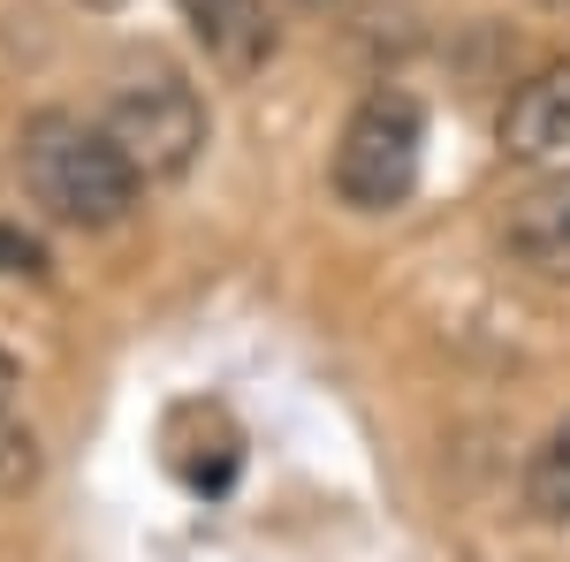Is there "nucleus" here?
<instances>
[{"instance_id": "obj_1", "label": "nucleus", "mask_w": 570, "mask_h": 562, "mask_svg": "<svg viewBox=\"0 0 570 562\" xmlns=\"http://www.w3.org/2000/svg\"><path fill=\"white\" fill-rule=\"evenodd\" d=\"M16 175H23V198L53 228H85V236L122 228L145 198V175L122 160V145L69 107H39L16 130Z\"/></svg>"}, {"instance_id": "obj_2", "label": "nucleus", "mask_w": 570, "mask_h": 562, "mask_svg": "<svg viewBox=\"0 0 570 562\" xmlns=\"http://www.w3.org/2000/svg\"><path fill=\"white\" fill-rule=\"evenodd\" d=\"M419 168H426V107H419V91L373 85L351 107L343 137H335V160H327L335 198L351 214H395L419 190Z\"/></svg>"}, {"instance_id": "obj_3", "label": "nucleus", "mask_w": 570, "mask_h": 562, "mask_svg": "<svg viewBox=\"0 0 570 562\" xmlns=\"http://www.w3.org/2000/svg\"><path fill=\"white\" fill-rule=\"evenodd\" d=\"M99 130L122 145V160H130L145 183H176V175L198 168V152H206V99L198 85L168 69V61H153V69H130L115 99L99 107Z\"/></svg>"}, {"instance_id": "obj_4", "label": "nucleus", "mask_w": 570, "mask_h": 562, "mask_svg": "<svg viewBox=\"0 0 570 562\" xmlns=\"http://www.w3.org/2000/svg\"><path fill=\"white\" fill-rule=\"evenodd\" d=\"M502 160L548 175V168H570V53H556L548 69H532L525 85L510 91L502 107Z\"/></svg>"}, {"instance_id": "obj_5", "label": "nucleus", "mask_w": 570, "mask_h": 562, "mask_svg": "<svg viewBox=\"0 0 570 562\" xmlns=\"http://www.w3.org/2000/svg\"><path fill=\"white\" fill-rule=\"evenodd\" d=\"M176 16L190 23V39L206 46L220 77H259L282 53V23L266 0H176Z\"/></svg>"}, {"instance_id": "obj_6", "label": "nucleus", "mask_w": 570, "mask_h": 562, "mask_svg": "<svg viewBox=\"0 0 570 562\" xmlns=\"http://www.w3.org/2000/svg\"><path fill=\"white\" fill-rule=\"evenodd\" d=\"M502 252L525 266V274L570 289V168H548L525 198H510V214H502Z\"/></svg>"}, {"instance_id": "obj_7", "label": "nucleus", "mask_w": 570, "mask_h": 562, "mask_svg": "<svg viewBox=\"0 0 570 562\" xmlns=\"http://www.w3.org/2000/svg\"><path fill=\"white\" fill-rule=\"evenodd\" d=\"M525 510L548 524H570V418L540 433V448L525 456Z\"/></svg>"}, {"instance_id": "obj_8", "label": "nucleus", "mask_w": 570, "mask_h": 562, "mask_svg": "<svg viewBox=\"0 0 570 562\" xmlns=\"http://www.w3.org/2000/svg\"><path fill=\"white\" fill-rule=\"evenodd\" d=\"M31 486H39V433L0 403V502H16Z\"/></svg>"}, {"instance_id": "obj_9", "label": "nucleus", "mask_w": 570, "mask_h": 562, "mask_svg": "<svg viewBox=\"0 0 570 562\" xmlns=\"http://www.w3.org/2000/svg\"><path fill=\"white\" fill-rule=\"evenodd\" d=\"M16 388H23V373H16V357L0 349V403H16Z\"/></svg>"}, {"instance_id": "obj_10", "label": "nucleus", "mask_w": 570, "mask_h": 562, "mask_svg": "<svg viewBox=\"0 0 570 562\" xmlns=\"http://www.w3.org/2000/svg\"><path fill=\"white\" fill-rule=\"evenodd\" d=\"M85 8H99V16H115V8H130V0H85Z\"/></svg>"}, {"instance_id": "obj_11", "label": "nucleus", "mask_w": 570, "mask_h": 562, "mask_svg": "<svg viewBox=\"0 0 570 562\" xmlns=\"http://www.w3.org/2000/svg\"><path fill=\"white\" fill-rule=\"evenodd\" d=\"M548 8H563V16H570V0H548Z\"/></svg>"}, {"instance_id": "obj_12", "label": "nucleus", "mask_w": 570, "mask_h": 562, "mask_svg": "<svg viewBox=\"0 0 570 562\" xmlns=\"http://www.w3.org/2000/svg\"><path fill=\"white\" fill-rule=\"evenodd\" d=\"M305 8H320V0H305Z\"/></svg>"}]
</instances>
